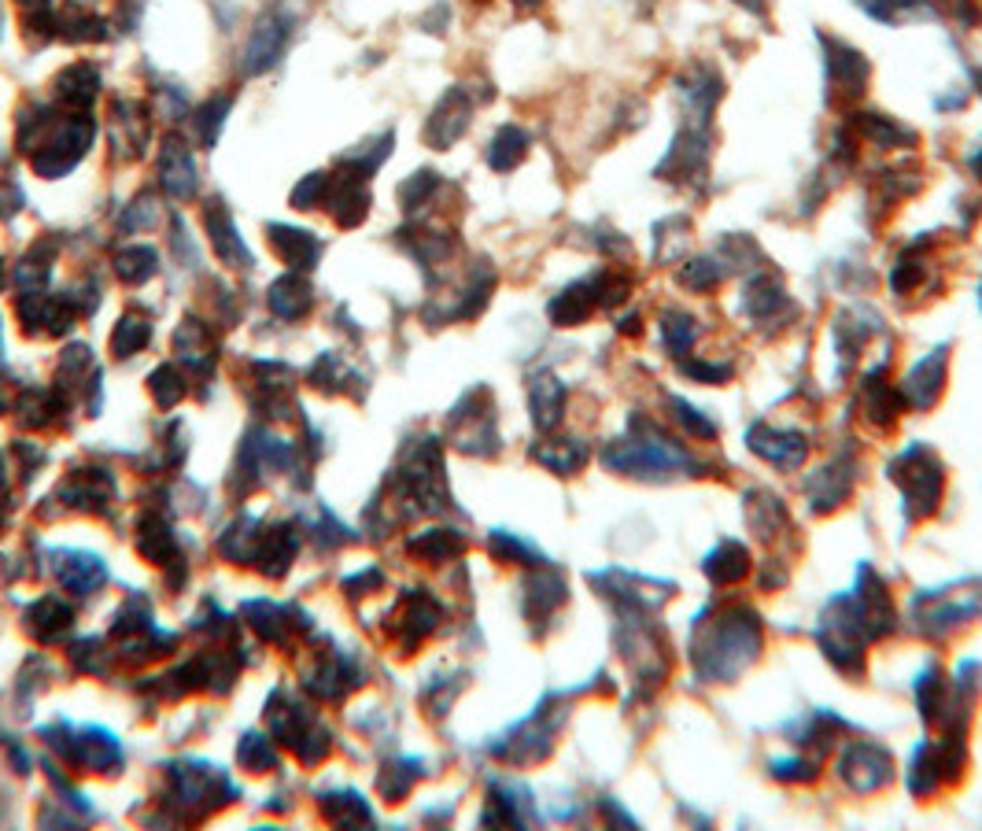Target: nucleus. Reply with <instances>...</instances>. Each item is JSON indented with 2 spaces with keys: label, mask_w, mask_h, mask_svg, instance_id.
<instances>
[{
  "label": "nucleus",
  "mask_w": 982,
  "mask_h": 831,
  "mask_svg": "<svg viewBox=\"0 0 982 831\" xmlns=\"http://www.w3.org/2000/svg\"><path fill=\"white\" fill-rule=\"evenodd\" d=\"M706 570H710V576H713L716 584H732V581H738V576H746L750 554L738 547V544H732V540H727V544L716 547V554L706 562Z\"/></svg>",
  "instance_id": "nucleus-5"
},
{
  "label": "nucleus",
  "mask_w": 982,
  "mask_h": 831,
  "mask_svg": "<svg viewBox=\"0 0 982 831\" xmlns=\"http://www.w3.org/2000/svg\"><path fill=\"white\" fill-rule=\"evenodd\" d=\"M942 385H945V352H931L912 366L901 392H905L912 407H931V403L942 396Z\"/></svg>",
  "instance_id": "nucleus-2"
},
{
  "label": "nucleus",
  "mask_w": 982,
  "mask_h": 831,
  "mask_svg": "<svg viewBox=\"0 0 982 831\" xmlns=\"http://www.w3.org/2000/svg\"><path fill=\"white\" fill-rule=\"evenodd\" d=\"M831 75H835V86L842 97H861V89L869 86V63H864L861 52H853L850 44L835 41V52H831Z\"/></svg>",
  "instance_id": "nucleus-4"
},
{
  "label": "nucleus",
  "mask_w": 982,
  "mask_h": 831,
  "mask_svg": "<svg viewBox=\"0 0 982 831\" xmlns=\"http://www.w3.org/2000/svg\"><path fill=\"white\" fill-rule=\"evenodd\" d=\"M562 399H565V388L558 385L554 377H536L533 385V407H536V422L543 425V429H550L554 422H558L562 414Z\"/></svg>",
  "instance_id": "nucleus-6"
},
{
  "label": "nucleus",
  "mask_w": 982,
  "mask_h": 831,
  "mask_svg": "<svg viewBox=\"0 0 982 831\" xmlns=\"http://www.w3.org/2000/svg\"><path fill=\"white\" fill-rule=\"evenodd\" d=\"M754 651H757V625H754V617H750L746 610H738V625L735 629L721 621V625L713 629V636L706 643H698V665H702V673H706V676L727 680V676H735L738 669L750 662V657H754Z\"/></svg>",
  "instance_id": "nucleus-1"
},
{
  "label": "nucleus",
  "mask_w": 982,
  "mask_h": 831,
  "mask_svg": "<svg viewBox=\"0 0 982 831\" xmlns=\"http://www.w3.org/2000/svg\"><path fill=\"white\" fill-rule=\"evenodd\" d=\"M522 4H536V0H522Z\"/></svg>",
  "instance_id": "nucleus-10"
},
{
  "label": "nucleus",
  "mask_w": 982,
  "mask_h": 831,
  "mask_svg": "<svg viewBox=\"0 0 982 831\" xmlns=\"http://www.w3.org/2000/svg\"><path fill=\"white\" fill-rule=\"evenodd\" d=\"M525 148H528V137L517 130V126H503L499 130V137H495L492 141V152H488V159H492V167L495 170H510L517 159L525 156Z\"/></svg>",
  "instance_id": "nucleus-7"
},
{
  "label": "nucleus",
  "mask_w": 982,
  "mask_h": 831,
  "mask_svg": "<svg viewBox=\"0 0 982 831\" xmlns=\"http://www.w3.org/2000/svg\"><path fill=\"white\" fill-rule=\"evenodd\" d=\"M721 263H713V259H702V263H691V267L684 270V281L691 285V288H698V293H706V288H713V285H721Z\"/></svg>",
  "instance_id": "nucleus-9"
},
{
  "label": "nucleus",
  "mask_w": 982,
  "mask_h": 831,
  "mask_svg": "<svg viewBox=\"0 0 982 831\" xmlns=\"http://www.w3.org/2000/svg\"><path fill=\"white\" fill-rule=\"evenodd\" d=\"M750 447L783 469H794L809 452V444L799 433H772V429H765V425H757V429L750 433Z\"/></svg>",
  "instance_id": "nucleus-3"
},
{
  "label": "nucleus",
  "mask_w": 982,
  "mask_h": 831,
  "mask_svg": "<svg viewBox=\"0 0 982 831\" xmlns=\"http://www.w3.org/2000/svg\"><path fill=\"white\" fill-rule=\"evenodd\" d=\"M662 340L673 355H687L691 340H695V318L687 310H668L662 318Z\"/></svg>",
  "instance_id": "nucleus-8"
}]
</instances>
